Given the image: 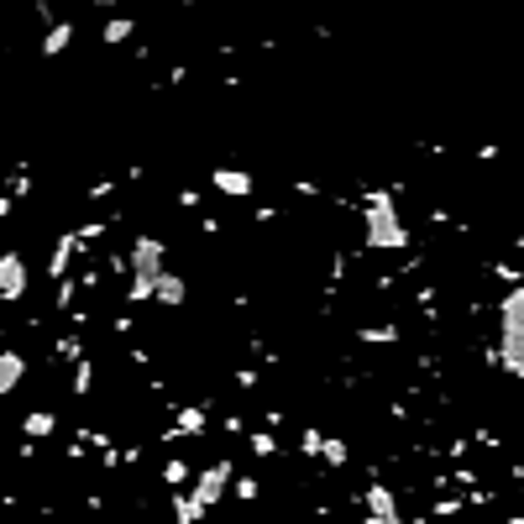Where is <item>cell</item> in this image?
Returning a JSON list of instances; mask_svg holds the SVG:
<instances>
[{"instance_id":"obj_4","label":"cell","mask_w":524,"mask_h":524,"mask_svg":"<svg viewBox=\"0 0 524 524\" xmlns=\"http://www.w3.org/2000/svg\"><path fill=\"white\" fill-rule=\"evenodd\" d=\"M509 524H524V520H509Z\"/></svg>"},{"instance_id":"obj_2","label":"cell","mask_w":524,"mask_h":524,"mask_svg":"<svg viewBox=\"0 0 524 524\" xmlns=\"http://www.w3.org/2000/svg\"><path fill=\"white\" fill-rule=\"evenodd\" d=\"M368 226H372V242H377V247H394L404 236L399 216H394V194H372L368 200Z\"/></svg>"},{"instance_id":"obj_1","label":"cell","mask_w":524,"mask_h":524,"mask_svg":"<svg viewBox=\"0 0 524 524\" xmlns=\"http://www.w3.org/2000/svg\"><path fill=\"white\" fill-rule=\"evenodd\" d=\"M498 357L524 377V289L509 294V305L498 315Z\"/></svg>"},{"instance_id":"obj_3","label":"cell","mask_w":524,"mask_h":524,"mask_svg":"<svg viewBox=\"0 0 524 524\" xmlns=\"http://www.w3.org/2000/svg\"><path fill=\"white\" fill-rule=\"evenodd\" d=\"M216 184L226 189V194H247L252 179H247V173H226V168H220V173H216Z\"/></svg>"}]
</instances>
